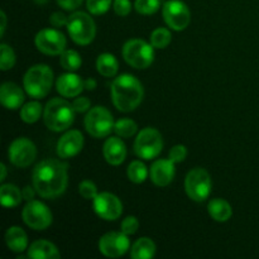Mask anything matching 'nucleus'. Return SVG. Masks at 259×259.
I'll list each match as a JSON object with an SVG mask.
<instances>
[{
  "label": "nucleus",
  "instance_id": "f257e3e1",
  "mask_svg": "<svg viewBox=\"0 0 259 259\" xmlns=\"http://www.w3.org/2000/svg\"><path fill=\"white\" fill-rule=\"evenodd\" d=\"M67 163L58 159H45L33 169V186L43 199H56L67 189Z\"/></svg>",
  "mask_w": 259,
  "mask_h": 259
},
{
  "label": "nucleus",
  "instance_id": "f03ea898",
  "mask_svg": "<svg viewBox=\"0 0 259 259\" xmlns=\"http://www.w3.org/2000/svg\"><path fill=\"white\" fill-rule=\"evenodd\" d=\"M144 96L141 81L131 73H123L111 83V99L119 111L129 113L139 106Z\"/></svg>",
  "mask_w": 259,
  "mask_h": 259
},
{
  "label": "nucleus",
  "instance_id": "7ed1b4c3",
  "mask_svg": "<svg viewBox=\"0 0 259 259\" xmlns=\"http://www.w3.org/2000/svg\"><path fill=\"white\" fill-rule=\"evenodd\" d=\"M75 113L72 104L65 99L55 98L46 105L43 110V120L50 131L63 132L72 125Z\"/></svg>",
  "mask_w": 259,
  "mask_h": 259
},
{
  "label": "nucleus",
  "instance_id": "20e7f679",
  "mask_svg": "<svg viewBox=\"0 0 259 259\" xmlns=\"http://www.w3.org/2000/svg\"><path fill=\"white\" fill-rule=\"evenodd\" d=\"M53 83V72L47 65H34L25 72L23 85L29 96L42 99L48 95Z\"/></svg>",
  "mask_w": 259,
  "mask_h": 259
},
{
  "label": "nucleus",
  "instance_id": "39448f33",
  "mask_svg": "<svg viewBox=\"0 0 259 259\" xmlns=\"http://www.w3.org/2000/svg\"><path fill=\"white\" fill-rule=\"evenodd\" d=\"M67 30L71 39L80 46H88L94 40L96 25L91 15L85 12H75L68 17Z\"/></svg>",
  "mask_w": 259,
  "mask_h": 259
},
{
  "label": "nucleus",
  "instance_id": "423d86ee",
  "mask_svg": "<svg viewBox=\"0 0 259 259\" xmlns=\"http://www.w3.org/2000/svg\"><path fill=\"white\" fill-rule=\"evenodd\" d=\"M123 57L132 67L144 70L154 61V47L143 39H131L124 45Z\"/></svg>",
  "mask_w": 259,
  "mask_h": 259
},
{
  "label": "nucleus",
  "instance_id": "0eeeda50",
  "mask_svg": "<svg viewBox=\"0 0 259 259\" xmlns=\"http://www.w3.org/2000/svg\"><path fill=\"white\" fill-rule=\"evenodd\" d=\"M211 177L206 169L197 167L187 174L185 180V190L187 196L196 202H202L211 192Z\"/></svg>",
  "mask_w": 259,
  "mask_h": 259
},
{
  "label": "nucleus",
  "instance_id": "6e6552de",
  "mask_svg": "<svg viewBox=\"0 0 259 259\" xmlns=\"http://www.w3.org/2000/svg\"><path fill=\"white\" fill-rule=\"evenodd\" d=\"M162 148H163V139H162L161 133L151 126L142 129L134 142L136 154L139 158H143L146 161L156 158L161 153Z\"/></svg>",
  "mask_w": 259,
  "mask_h": 259
},
{
  "label": "nucleus",
  "instance_id": "1a4fd4ad",
  "mask_svg": "<svg viewBox=\"0 0 259 259\" xmlns=\"http://www.w3.org/2000/svg\"><path fill=\"white\" fill-rule=\"evenodd\" d=\"M114 118L110 111L104 106L90 109L85 116V128L94 138L108 137L114 131Z\"/></svg>",
  "mask_w": 259,
  "mask_h": 259
},
{
  "label": "nucleus",
  "instance_id": "9d476101",
  "mask_svg": "<svg viewBox=\"0 0 259 259\" xmlns=\"http://www.w3.org/2000/svg\"><path fill=\"white\" fill-rule=\"evenodd\" d=\"M162 15L171 29L180 32L189 27L191 22V13L189 7L181 0H168L163 4Z\"/></svg>",
  "mask_w": 259,
  "mask_h": 259
},
{
  "label": "nucleus",
  "instance_id": "9b49d317",
  "mask_svg": "<svg viewBox=\"0 0 259 259\" xmlns=\"http://www.w3.org/2000/svg\"><path fill=\"white\" fill-rule=\"evenodd\" d=\"M23 220L34 230H45L52 224V212L43 202L30 200L23 209Z\"/></svg>",
  "mask_w": 259,
  "mask_h": 259
},
{
  "label": "nucleus",
  "instance_id": "f8f14e48",
  "mask_svg": "<svg viewBox=\"0 0 259 259\" xmlns=\"http://www.w3.org/2000/svg\"><path fill=\"white\" fill-rule=\"evenodd\" d=\"M35 47L38 51H40L45 55L57 56L61 55L66 50V37L57 29H46L39 30L35 35Z\"/></svg>",
  "mask_w": 259,
  "mask_h": 259
},
{
  "label": "nucleus",
  "instance_id": "ddd939ff",
  "mask_svg": "<svg viewBox=\"0 0 259 259\" xmlns=\"http://www.w3.org/2000/svg\"><path fill=\"white\" fill-rule=\"evenodd\" d=\"M8 157L10 163L14 164L15 167L24 168L34 162L37 157V148L34 143L28 138H17L9 146Z\"/></svg>",
  "mask_w": 259,
  "mask_h": 259
},
{
  "label": "nucleus",
  "instance_id": "4468645a",
  "mask_svg": "<svg viewBox=\"0 0 259 259\" xmlns=\"http://www.w3.org/2000/svg\"><path fill=\"white\" fill-rule=\"evenodd\" d=\"M131 247L129 235L123 232H110L104 234L99 240V250L109 258H119L125 254Z\"/></svg>",
  "mask_w": 259,
  "mask_h": 259
},
{
  "label": "nucleus",
  "instance_id": "2eb2a0df",
  "mask_svg": "<svg viewBox=\"0 0 259 259\" xmlns=\"http://www.w3.org/2000/svg\"><path fill=\"white\" fill-rule=\"evenodd\" d=\"M94 202V210L101 219L114 222L119 219L123 212V204L118 196L110 192H101L95 199Z\"/></svg>",
  "mask_w": 259,
  "mask_h": 259
},
{
  "label": "nucleus",
  "instance_id": "dca6fc26",
  "mask_svg": "<svg viewBox=\"0 0 259 259\" xmlns=\"http://www.w3.org/2000/svg\"><path fill=\"white\" fill-rule=\"evenodd\" d=\"M83 147V136L81 132L72 129L68 131L58 139L57 154L60 158H72L81 152Z\"/></svg>",
  "mask_w": 259,
  "mask_h": 259
},
{
  "label": "nucleus",
  "instance_id": "f3484780",
  "mask_svg": "<svg viewBox=\"0 0 259 259\" xmlns=\"http://www.w3.org/2000/svg\"><path fill=\"white\" fill-rule=\"evenodd\" d=\"M175 164L176 163L172 162L169 158L158 159V161L154 162L151 167V171H149L152 182L159 187L168 186L175 177V171H176Z\"/></svg>",
  "mask_w": 259,
  "mask_h": 259
},
{
  "label": "nucleus",
  "instance_id": "a211bd4d",
  "mask_svg": "<svg viewBox=\"0 0 259 259\" xmlns=\"http://www.w3.org/2000/svg\"><path fill=\"white\" fill-rule=\"evenodd\" d=\"M56 88L63 98H76L80 95L85 86H83V80L80 76L68 71L67 73H63L57 78Z\"/></svg>",
  "mask_w": 259,
  "mask_h": 259
},
{
  "label": "nucleus",
  "instance_id": "6ab92c4d",
  "mask_svg": "<svg viewBox=\"0 0 259 259\" xmlns=\"http://www.w3.org/2000/svg\"><path fill=\"white\" fill-rule=\"evenodd\" d=\"M104 158L111 166H119L125 161L126 147L120 137H111L106 139L103 147Z\"/></svg>",
  "mask_w": 259,
  "mask_h": 259
},
{
  "label": "nucleus",
  "instance_id": "aec40b11",
  "mask_svg": "<svg viewBox=\"0 0 259 259\" xmlns=\"http://www.w3.org/2000/svg\"><path fill=\"white\" fill-rule=\"evenodd\" d=\"M0 101L9 110H17L24 103V93L14 82H4L0 88Z\"/></svg>",
  "mask_w": 259,
  "mask_h": 259
},
{
  "label": "nucleus",
  "instance_id": "412c9836",
  "mask_svg": "<svg viewBox=\"0 0 259 259\" xmlns=\"http://www.w3.org/2000/svg\"><path fill=\"white\" fill-rule=\"evenodd\" d=\"M27 250V257L33 259H58L61 257L57 247L43 239L33 242Z\"/></svg>",
  "mask_w": 259,
  "mask_h": 259
},
{
  "label": "nucleus",
  "instance_id": "4be33fe9",
  "mask_svg": "<svg viewBox=\"0 0 259 259\" xmlns=\"http://www.w3.org/2000/svg\"><path fill=\"white\" fill-rule=\"evenodd\" d=\"M5 243L14 253H22L28 249V237L24 230L19 227H12L7 230Z\"/></svg>",
  "mask_w": 259,
  "mask_h": 259
},
{
  "label": "nucleus",
  "instance_id": "5701e85b",
  "mask_svg": "<svg viewBox=\"0 0 259 259\" xmlns=\"http://www.w3.org/2000/svg\"><path fill=\"white\" fill-rule=\"evenodd\" d=\"M207 211L210 217L219 223H225L232 218L233 209L227 200L212 199L207 205Z\"/></svg>",
  "mask_w": 259,
  "mask_h": 259
},
{
  "label": "nucleus",
  "instance_id": "b1692460",
  "mask_svg": "<svg viewBox=\"0 0 259 259\" xmlns=\"http://www.w3.org/2000/svg\"><path fill=\"white\" fill-rule=\"evenodd\" d=\"M156 254V244L151 238H139L132 245L131 257L133 259H151Z\"/></svg>",
  "mask_w": 259,
  "mask_h": 259
},
{
  "label": "nucleus",
  "instance_id": "393cba45",
  "mask_svg": "<svg viewBox=\"0 0 259 259\" xmlns=\"http://www.w3.org/2000/svg\"><path fill=\"white\" fill-rule=\"evenodd\" d=\"M96 68L104 77H114L118 73L119 62L111 53H103L96 60Z\"/></svg>",
  "mask_w": 259,
  "mask_h": 259
},
{
  "label": "nucleus",
  "instance_id": "a878e982",
  "mask_svg": "<svg viewBox=\"0 0 259 259\" xmlns=\"http://www.w3.org/2000/svg\"><path fill=\"white\" fill-rule=\"evenodd\" d=\"M23 200V192L15 185L7 184L0 187V201L5 207H15Z\"/></svg>",
  "mask_w": 259,
  "mask_h": 259
},
{
  "label": "nucleus",
  "instance_id": "bb28decb",
  "mask_svg": "<svg viewBox=\"0 0 259 259\" xmlns=\"http://www.w3.org/2000/svg\"><path fill=\"white\" fill-rule=\"evenodd\" d=\"M42 114V105L38 101H29L20 109V118L24 123L33 124L38 121Z\"/></svg>",
  "mask_w": 259,
  "mask_h": 259
},
{
  "label": "nucleus",
  "instance_id": "cd10ccee",
  "mask_svg": "<svg viewBox=\"0 0 259 259\" xmlns=\"http://www.w3.org/2000/svg\"><path fill=\"white\" fill-rule=\"evenodd\" d=\"M60 56V63L66 71L73 72V71H77L81 67L82 60H81V56L76 51L65 50Z\"/></svg>",
  "mask_w": 259,
  "mask_h": 259
},
{
  "label": "nucleus",
  "instance_id": "c85d7f7f",
  "mask_svg": "<svg viewBox=\"0 0 259 259\" xmlns=\"http://www.w3.org/2000/svg\"><path fill=\"white\" fill-rule=\"evenodd\" d=\"M114 132L120 138H131L138 132V125L132 119H119L114 124Z\"/></svg>",
  "mask_w": 259,
  "mask_h": 259
},
{
  "label": "nucleus",
  "instance_id": "c756f323",
  "mask_svg": "<svg viewBox=\"0 0 259 259\" xmlns=\"http://www.w3.org/2000/svg\"><path fill=\"white\" fill-rule=\"evenodd\" d=\"M148 177V169L142 161H133L128 167V179L134 184H143Z\"/></svg>",
  "mask_w": 259,
  "mask_h": 259
},
{
  "label": "nucleus",
  "instance_id": "7c9ffc66",
  "mask_svg": "<svg viewBox=\"0 0 259 259\" xmlns=\"http://www.w3.org/2000/svg\"><path fill=\"white\" fill-rule=\"evenodd\" d=\"M172 35L167 28H157L151 33V45L157 50H163L171 43Z\"/></svg>",
  "mask_w": 259,
  "mask_h": 259
},
{
  "label": "nucleus",
  "instance_id": "2f4dec72",
  "mask_svg": "<svg viewBox=\"0 0 259 259\" xmlns=\"http://www.w3.org/2000/svg\"><path fill=\"white\" fill-rule=\"evenodd\" d=\"M134 8L139 14L152 15L161 8V0H136Z\"/></svg>",
  "mask_w": 259,
  "mask_h": 259
},
{
  "label": "nucleus",
  "instance_id": "473e14b6",
  "mask_svg": "<svg viewBox=\"0 0 259 259\" xmlns=\"http://www.w3.org/2000/svg\"><path fill=\"white\" fill-rule=\"evenodd\" d=\"M0 51H2V57H0V68H2V71H8L14 67L15 53L13 48L5 45V43H2Z\"/></svg>",
  "mask_w": 259,
  "mask_h": 259
},
{
  "label": "nucleus",
  "instance_id": "72a5a7b5",
  "mask_svg": "<svg viewBox=\"0 0 259 259\" xmlns=\"http://www.w3.org/2000/svg\"><path fill=\"white\" fill-rule=\"evenodd\" d=\"M113 0H86L88 10L94 15H101L110 8Z\"/></svg>",
  "mask_w": 259,
  "mask_h": 259
},
{
  "label": "nucleus",
  "instance_id": "f704fd0d",
  "mask_svg": "<svg viewBox=\"0 0 259 259\" xmlns=\"http://www.w3.org/2000/svg\"><path fill=\"white\" fill-rule=\"evenodd\" d=\"M78 192L86 200H94L99 195L96 185L93 181H89V180H85V181L78 185Z\"/></svg>",
  "mask_w": 259,
  "mask_h": 259
},
{
  "label": "nucleus",
  "instance_id": "c9c22d12",
  "mask_svg": "<svg viewBox=\"0 0 259 259\" xmlns=\"http://www.w3.org/2000/svg\"><path fill=\"white\" fill-rule=\"evenodd\" d=\"M121 232L126 235H133L138 232L139 222L136 217H128L121 222Z\"/></svg>",
  "mask_w": 259,
  "mask_h": 259
},
{
  "label": "nucleus",
  "instance_id": "e433bc0d",
  "mask_svg": "<svg viewBox=\"0 0 259 259\" xmlns=\"http://www.w3.org/2000/svg\"><path fill=\"white\" fill-rule=\"evenodd\" d=\"M187 157V148L182 144H177L174 148L169 151L168 158L171 159L175 163H180V162H184L185 158Z\"/></svg>",
  "mask_w": 259,
  "mask_h": 259
},
{
  "label": "nucleus",
  "instance_id": "4c0bfd02",
  "mask_svg": "<svg viewBox=\"0 0 259 259\" xmlns=\"http://www.w3.org/2000/svg\"><path fill=\"white\" fill-rule=\"evenodd\" d=\"M113 8L119 17H126L131 13L132 4L129 0H114Z\"/></svg>",
  "mask_w": 259,
  "mask_h": 259
},
{
  "label": "nucleus",
  "instance_id": "58836bf2",
  "mask_svg": "<svg viewBox=\"0 0 259 259\" xmlns=\"http://www.w3.org/2000/svg\"><path fill=\"white\" fill-rule=\"evenodd\" d=\"M72 106L76 113H88L91 109V101L88 98H83V96H81V98L76 96V99L72 103Z\"/></svg>",
  "mask_w": 259,
  "mask_h": 259
},
{
  "label": "nucleus",
  "instance_id": "ea45409f",
  "mask_svg": "<svg viewBox=\"0 0 259 259\" xmlns=\"http://www.w3.org/2000/svg\"><path fill=\"white\" fill-rule=\"evenodd\" d=\"M67 22H68V17H66V15L61 12L53 13V14L50 17V23L56 28L66 27V25H67Z\"/></svg>",
  "mask_w": 259,
  "mask_h": 259
},
{
  "label": "nucleus",
  "instance_id": "a19ab883",
  "mask_svg": "<svg viewBox=\"0 0 259 259\" xmlns=\"http://www.w3.org/2000/svg\"><path fill=\"white\" fill-rule=\"evenodd\" d=\"M83 0H57V4L65 10H76L78 7H81Z\"/></svg>",
  "mask_w": 259,
  "mask_h": 259
},
{
  "label": "nucleus",
  "instance_id": "79ce46f5",
  "mask_svg": "<svg viewBox=\"0 0 259 259\" xmlns=\"http://www.w3.org/2000/svg\"><path fill=\"white\" fill-rule=\"evenodd\" d=\"M23 199H25L27 201H30V200L34 199V195L37 194V191H35L34 186L30 187V186H25L24 189H23Z\"/></svg>",
  "mask_w": 259,
  "mask_h": 259
},
{
  "label": "nucleus",
  "instance_id": "37998d69",
  "mask_svg": "<svg viewBox=\"0 0 259 259\" xmlns=\"http://www.w3.org/2000/svg\"><path fill=\"white\" fill-rule=\"evenodd\" d=\"M96 85H98V83H96L95 78H88V80L83 81V86H85L86 90H89V91L95 90Z\"/></svg>",
  "mask_w": 259,
  "mask_h": 259
},
{
  "label": "nucleus",
  "instance_id": "c03bdc74",
  "mask_svg": "<svg viewBox=\"0 0 259 259\" xmlns=\"http://www.w3.org/2000/svg\"><path fill=\"white\" fill-rule=\"evenodd\" d=\"M0 18H2V27H0V34L2 37L5 33V28H7V15H5L4 12L0 13Z\"/></svg>",
  "mask_w": 259,
  "mask_h": 259
},
{
  "label": "nucleus",
  "instance_id": "a18cd8bd",
  "mask_svg": "<svg viewBox=\"0 0 259 259\" xmlns=\"http://www.w3.org/2000/svg\"><path fill=\"white\" fill-rule=\"evenodd\" d=\"M0 169H2V176H0V181H4L7 179V166L4 163L0 164Z\"/></svg>",
  "mask_w": 259,
  "mask_h": 259
}]
</instances>
